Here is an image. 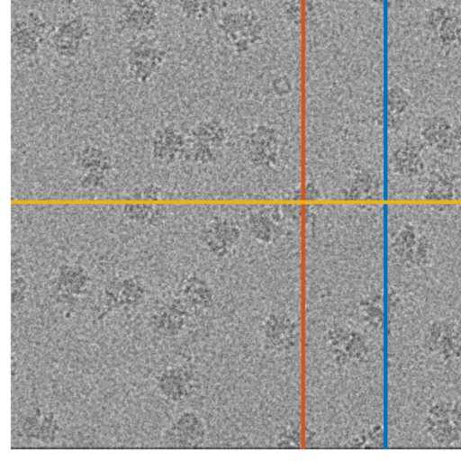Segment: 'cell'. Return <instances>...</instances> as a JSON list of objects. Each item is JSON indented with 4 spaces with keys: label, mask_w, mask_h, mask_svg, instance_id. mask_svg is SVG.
I'll list each match as a JSON object with an SVG mask.
<instances>
[{
    "label": "cell",
    "mask_w": 461,
    "mask_h": 461,
    "mask_svg": "<svg viewBox=\"0 0 461 461\" xmlns=\"http://www.w3.org/2000/svg\"><path fill=\"white\" fill-rule=\"evenodd\" d=\"M185 142L186 135L176 126H159L154 131L150 140L152 157L160 163H174L183 158Z\"/></svg>",
    "instance_id": "cell-8"
},
{
    "label": "cell",
    "mask_w": 461,
    "mask_h": 461,
    "mask_svg": "<svg viewBox=\"0 0 461 461\" xmlns=\"http://www.w3.org/2000/svg\"><path fill=\"white\" fill-rule=\"evenodd\" d=\"M122 213L131 221L147 224L157 221L161 212L153 204L128 203L122 207Z\"/></svg>",
    "instance_id": "cell-15"
},
{
    "label": "cell",
    "mask_w": 461,
    "mask_h": 461,
    "mask_svg": "<svg viewBox=\"0 0 461 461\" xmlns=\"http://www.w3.org/2000/svg\"><path fill=\"white\" fill-rule=\"evenodd\" d=\"M361 311L365 321L374 329H379L383 325L384 311L382 307V298L376 295L371 299L366 300L361 303Z\"/></svg>",
    "instance_id": "cell-17"
},
{
    "label": "cell",
    "mask_w": 461,
    "mask_h": 461,
    "mask_svg": "<svg viewBox=\"0 0 461 461\" xmlns=\"http://www.w3.org/2000/svg\"><path fill=\"white\" fill-rule=\"evenodd\" d=\"M423 428L432 441L440 447H451L461 440V403L440 398L428 408Z\"/></svg>",
    "instance_id": "cell-4"
},
{
    "label": "cell",
    "mask_w": 461,
    "mask_h": 461,
    "mask_svg": "<svg viewBox=\"0 0 461 461\" xmlns=\"http://www.w3.org/2000/svg\"><path fill=\"white\" fill-rule=\"evenodd\" d=\"M76 162L86 171H98L107 173L112 168L110 155L99 147L89 145L82 148L76 158Z\"/></svg>",
    "instance_id": "cell-12"
},
{
    "label": "cell",
    "mask_w": 461,
    "mask_h": 461,
    "mask_svg": "<svg viewBox=\"0 0 461 461\" xmlns=\"http://www.w3.org/2000/svg\"><path fill=\"white\" fill-rule=\"evenodd\" d=\"M179 14L186 20L199 21L211 12L214 0H174Z\"/></svg>",
    "instance_id": "cell-14"
},
{
    "label": "cell",
    "mask_w": 461,
    "mask_h": 461,
    "mask_svg": "<svg viewBox=\"0 0 461 461\" xmlns=\"http://www.w3.org/2000/svg\"><path fill=\"white\" fill-rule=\"evenodd\" d=\"M417 229L405 223L390 243V250L395 259L406 267H413L414 251L419 239Z\"/></svg>",
    "instance_id": "cell-10"
},
{
    "label": "cell",
    "mask_w": 461,
    "mask_h": 461,
    "mask_svg": "<svg viewBox=\"0 0 461 461\" xmlns=\"http://www.w3.org/2000/svg\"><path fill=\"white\" fill-rule=\"evenodd\" d=\"M461 148V124L454 123L447 137L435 149L441 154H448Z\"/></svg>",
    "instance_id": "cell-19"
},
{
    "label": "cell",
    "mask_w": 461,
    "mask_h": 461,
    "mask_svg": "<svg viewBox=\"0 0 461 461\" xmlns=\"http://www.w3.org/2000/svg\"><path fill=\"white\" fill-rule=\"evenodd\" d=\"M50 1L56 5L65 7V8H69V7L73 6L77 3V0H50Z\"/></svg>",
    "instance_id": "cell-23"
},
{
    "label": "cell",
    "mask_w": 461,
    "mask_h": 461,
    "mask_svg": "<svg viewBox=\"0 0 461 461\" xmlns=\"http://www.w3.org/2000/svg\"><path fill=\"white\" fill-rule=\"evenodd\" d=\"M50 27L37 10H28L11 23L12 56L20 60L36 58L47 45Z\"/></svg>",
    "instance_id": "cell-3"
},
{
    "label": "cell",
    "mask_w": 461,
    "mask_h": 461,
    "mask_svg": "<svg viewBox=\"0 0 461 461\" xmlns=\"http://www.w3.org/2000/svg\"><path fill=\"white\" fill-rule=\"evenodd\" d=\"M226 41L237 50H245L258 41L261 25L257 16L249 12L226 14L220 23Z\"/></svg>",
    "instance_id": "cell-7"
},
{
    "label": "cell",
    "mask_w": 461,
    "mask_h": 461,
    "mask_svg": "<svg viewBox=\"0 0 461 461\" xmlns=\"http://www.w3.org/2000/svg\"><path fill=\"white\" fill-rule=\"evenodd\" d=\"M92 32V24L86 15L68 14L50 27L47 46L58 59L74 60L82 55Z\"/></svg>",
    "instance_id": "cell-1"
},
{
    "label": "cell",
    "mask_w": 461,
    "mask_h": 461,
    "mask_svg": "<svg viewBox=\"0 0 461 461\" xmlns=\"http://www.w3.org/2000/svg\"><path fill=\"white\" fill-rule=\"evenodd\" d=\"M370 1L375 5H382L383 4V0H370Z\"/></svg>",
    "instance_id": "cell-24"
},
{
    "label": "cell",
    "mask_w": 461,
    "mask_h": 461,
    "mask_svg": "<svg viewBox=\"0 0 461 461\" xmlns=\"http://www.w3.org/2000/svg\"><path fill=\"white\" fill-rule=\"evenodd\" d=\"M411 95L401 85L393 84L387 94L388 125L395 127L401 116L408 111L411 105Z\"/></svg>",
    "instance_id": "cell-13"
},
{
    "label": "cell",
    "mask_w": 461,
    "mask_h": 461,
    "mask_svg": "<svg viewBox=\"0 0 461 461\" xmlns=\"http://www.w3.org/2000/svg\"><path fill=\"white\" fill-rule=\"evenodd\" d=\"M115 22L119 33L152 34L159 25L158 5L156 0H122Z\"/></svg>",
    "instance_id": "cell-6"
},
{
    "label": "cell",
    "mask_w": 461,
    "mask_h": 461,
    "mask_svg": "<svg viewBox=\"0 0 461 461\" xmlns=\"http://www.w3.org/2000/svg\"><path fill=\"white\" fill-rule=\"evenodd\" d=\"M161 189L156 185L144 186L140 191L134 194L135 197L144 200H158L161 195Z\"/></svg>",
    "instance_id": "cell-21"
},
{
    "label": "cell",
    "mask_w": 461,
    "mask_h": 461,
    "mask_svg": "<svg viewBox=\"0 0 461 461\" xmlns=\"http://www.w3.org/2000/svg\"><path fill=\"white\" fill-rule=\"evenodd\" d=\"M454 122L446 115H429L423 120L420 126V138L423 142L434 149L447 137Z\"/></svg>",
    "instance_id": "cell-11"
},
{
    "label": "cell",
    "mask_w": 461,
    "mask_h": 461,
    "mask_svg": "<svg viewBox=\"0 0 461 461\" xmlns=\"http://www.w3.org/2000/svg\"><path fill=\"white\" fill-rule=\"evenodd\" d=\"M389 162L392 170L402 176L416 177L424 173L425 163L420 149L412 141L405 140L395 148Z\"/></svg>",
    "instance_id": "cell-9"
},
{
    "label": "cell",
    "mask_w": 461,
    "mask_h": 461,
    "mask_svg": "<svg viewBox=\"0 0 461 461\" xmlns=\"http://www.w3.org/2000/svg\"><path fill=\"white\" fill-rule=\"evenodd\" d=\"M169 49L158 43L150 34L133 36L124 51L127 71L140 84L149 82L160 70Z\"/></svg>",
    "instance_id": "cell-2"
},
{
    "label": "cell",
    "mask_w": 461,
    "mask_h": 461,
    "mask_svg": "<svg viewBox=\"0 0 461 461\" xmlns=\"http://www.w3.org/2000/svg\"><path fill=\"white\" fill-rule=\"evenodd\" d=\"M421 348L429 355L438 356L451 363L461 357V325L451 318L431 320L421 336Z\"/></svg>",
    "instance_id": "cell-5"
},
{
    "label": "cell",
    "mask_w": 461,
    "mask_h": 461,
    "mask_svg": "<svg viewBox=\"0 0 461 461\" xmlns=\"http://www.w3.org/2000/svg\"><path fill=\"white\" fill-rule=\"evenodd\" d=\"M432 254L433 246L430 240L425 235H420L414 251L413 267L424 268L429 266Z\"/></svg>",
    "instance_id": "cell-18"
},
{
    "label": "cell",
    "mask_w": 461,
    "mask_h": 461,
    "mask_svg": "<svg viewBox=\"0 0 461 461\" xmlns=\"http://www.w3.org/2000/svg\"><path fill=\"white\" fill-rule=\"evenodd\" d=\"M285 12L292 22L298 23L300 16V0H286L285 3Z\"/></svg>",
    "instance_id": "cell-22"
},
{
    "label": "cell",
    "mask_w": 461,
    "mask_h": 461,
    "mask_svg": "<svg viewBox=\"0 0 461 461\" xmlns=\"http://www.w3.org/2000/svg\"><path fill=\"white\" fill-rule=\"evenodd\" d=\"M424 193V197L432 201L450 200L454 197V185L446 176L432 177Z\"/></svg>",
    "instance_id": "cell-16"
},
{
    "label": "cell",
    "mask_w": 461,
    "mask_h": 461,
    "mask_svg": "<svg viewBox=\"0 0 461 461\" xmlns=\"http://www.w3.org/2000/svg\"><path fill=\"white\" fill-rule=\"evenodd\" d=\"M106 174L98 171H86L79 180L84 189H95L101 187L105 182Z\"/></svg>",
    "instance_id": "cell-20"
}]
</instances>
